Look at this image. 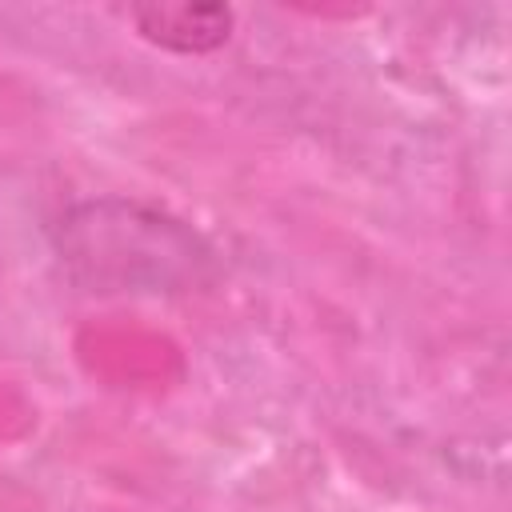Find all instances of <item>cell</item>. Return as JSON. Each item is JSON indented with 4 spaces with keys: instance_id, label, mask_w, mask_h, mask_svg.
<instances>
[{
    "instance_id": "1",
    "label": "cell",
    "mask_w": 512,
    "mask_h": 512,
    "mask_svg": "<svg viewBox=\"0 0 512 512\" xmlns=\"http://www.w3.org/2000/svg\"><path fill=\"white\" fill-rule=\"evenodd\" d=\"M52 244L88 292H188L216 276V252L192 224L124 196L72 204Z\"/></svg>"
},
{
    "instance_id": "2",
    "label": "cell",
    "mask_w": 512,
    "mask_h": 512,
    "mask_svg": "<svg viewBox=\"0 0 512 512\" xmlns=\"http://www.w3.org/2000/svg\"><path fill=\"white\" fill-rule=\"evenodd\" d=\"M132 28L164 48V52H180V56H204L228 44L232 28H236V12L228 4H132L128 8Z\"/></svg>"
},
{
    "instance_id": "3",
    "label": "cell",
    "mask_w": 512,
    "mask_h": 512,
    "mask_svg": "<svg viewBox=\"0 0 512 512\" xmlns=\"http://www.w3.org/2000/svg\"><path fill=\"white\" fill-rule=\"evenodd\" d=\"M0 512H8V508H0Z\"/></svg>"
}]
</instances>
